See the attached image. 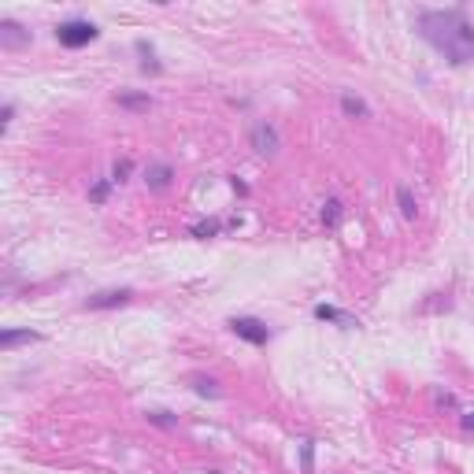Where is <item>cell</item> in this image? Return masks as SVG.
<instances>
[{
  "instance_id": "9",
  "label": "cell",
  "mask_w": 474,
  "mask_h": 474,
  "mask_svg": "<svg viewBox=\"0 0 474 474\" xmlns=\"http://www.w3.org/2000/svg\"><path fill=\"white\" fill-rule=\"evenodd\" d=\"M171 178H175V171H171V163H152L149 171H145V182H149L152 189H167Z\"/></svg>"
},
{
  "instance_id": "1",
  "label": "cell",
  "mask_w": 474,
  "mask_h": 474,
  "mask_svg": "<svg viewBox=\"0 0 474 474\" xmlns=\"http://www.w3.org/2000/svg\"><path fill=\"white\" fill-rule=\"evenodd\" d=\"M419 30L434 45L449 63L463 67L474 60V26L460 8H445V12H423L419 15Z\"/></svg>"
},
{
  "instance_id": "2",
  "label": "cell",
  "mask_w": 474,
  "mask_h": 474,
  "mask_svg": "<svg viewBox=\"0 0 474 474\" xmlns=\"http://www.w3.org/2000/svg\"><path fill=\"white\" fill-rule=\"evenodd\" d=\"M97 34L100 30L89 19H67V23L56 26V41L63 45V49H82V45L97 41Z\"/></svg>"
},
{
  "instance_id": "10",
  "label": "cell",
  "mask_w": 474,
  "mask_h": 474,
  "mask_svg": "<svg viewBox=\"0 0 474 474\" xmlns=\"http://www.w3.org/2000/svg\"><path fill=\"white\" fill-rule=\"evenodd\" d=\"M341 112H345V115H352V118H367V115H371V108L363 104V100L356 97V93H341Z\"/></svg>"
},
{
  "instance_id": "19",
  "label": "cell",
  "mask_w": 474,
  "mask_h": 474,
  "mask_svg": "<svg viewBox=\"0 0 474 474\" xmlns=\"http://www.w3.org/2000/svg\"><path fill=\"white\" fill-rule=\"evenodd\" d=\"M126 175H130V160H118L112 167V182H126Z\"/></svg>"
},
{
  "instance_id": "4",
  "label": "cell",
  "mask_w": 474,
  "mask_h": 474,
  "mask_svg": "<svg viewBox=\"0 0 474 474\" xmlns=\"http://www.w3.org/2000/svg\"><path fill=\"white\" fill-rule=\"evenodd\" d=\"M130 297H134V289H104V293H93V297H89L86 308H89V312H108V308L130 304Z\"/></svg>"
},
{
  "instance_id": "12",
  "label": "cell",
  "mask_w": 474,
  "mask_h": 474,
  "mask_svg": "<svg viewBox=\"0 0 474 474\" xmlns=\"http://www.w3.org/2000/svg\"><path fill=\"white\" fill-rule=\"evenodd\" d=\"M300 467H304V474L315 471V441H300Z\"/></svg>"
},
{
  "instance_id": "21",
  "label": "cell",
  "mask_w": 474,
  "mask_h": 474,
  "mask_svg": "<svg viewBox=\"0 0 474 474\" xmlns=\"http://www.w3.org/2000/svg\"><path fill=\"white\" fill-rule=\"evenodd\" d=\"M463 426H467V430H474V412H463Z\"/></svg>"
},
{
  "instance_id": "11",
  "label": "cell",
  "mask_w": 474,
  "mask_h": 474,
  "mask_svg": "<svg viewBox=\"0 0 474 474\" xmlns=\"http://www.w3.org/2000/svg\"><path fill=\"white\" fill-rule=\"evenodd\" d=\"M397 204H400V215H404V219H415V215H419V204H415L412 189L400 186V189H397Z\"/></svg>"
},
{
  "instance_id": "16",
  "label": "cell",
  "mask_w": 474,
  "mask_h": 474,
  "mask_svg": "<svg viewBox=\"0 0 474 474\" xmlns=\"http://www.w3.org/2000/svg\"><path fill=\"white\" fill-rule=\"evenodd\" d=\"M108 189H112V178H100L93 189H89V200H93V204H104L108 200Z\"/></svg>"
},
{
  "instance_id": "7",
  "label": "cell",
  "mask_w": 474,
  "mask_h": 474,
  "mask_svg": "<svg viewBox=\"0 0 474 474\" xmlns=\"http://www.w3.org/2000/svg\"><path fill=\"white\" fill-rule=\"evenodd\" d=\"M315 319H323V323H337V326H345V330L360 326L349 312H341V308H334V304H319V308H315Z\"/></svg>"
},
{
  "instance_id": "5",
  "label": "cell",
  "mask_w": 474,
  "mask_h": 474,
  "mask_svg": "<svg viewBox=\"0 0 474 474\" xmlns=\"http://www.w3.org/2000/svg\"><path fill=\"white\" fill-rule=\"evenodd\" d=\"M252 149L260 152V156H275L278 152V130L271 123H256L252 126Z\"/></svg>"
},
{
  "instance_id": "18",
  "label": "cell",
  "mask_w": 474,
  "mask_h": 474,
  "mask_svg": "<svg viewBox=\"0 0 474 474\" xmlns=\"http://www.w3.org/2000/svg\"><path fill=\"white\" fill-rule=\"evenodd\" d=\"M149 423H156V426H163V430H171V426H175L178 419L171 415V412H149Z\"/></svg>"
},
{
  "instance_id": "15",
  "label": "cell",
  "mask_w": 474,
  "mask_h": 474,
  "mask_svg": "<svg viewBox=\"0 0 474 474\" xmlns=\"http://www.w3.org/2000/svg\"><path fill=\"white\" fill-rule=\"evenodd\" d=\"M193 389H197V397H219V386H215V382L212 378H193Z\"/></svg>"
},
{
  "instance_id": "8",
  "label": "cell",
  "mask_w": 474,
  "mask_h": 474,
  "mask_svg": "<svg viewBox=\"0 0 474 474\" xmlns=\"http://www.w3.org/2000/svg\"><path fill=\"white\" fill-rule=\"evenodd\" d=\"M30 341H41L38 330H4L0 334V349H19V345H30Z\"/></svg>"
},
{
  "instance_id": "3",
  "label": "cell",
  "mask_w": 474,
  "mask_h": 474,
  "mask_svg": "<svg viewBox=\"0 0 474 474\" xmlns=\"http://www.w3.org/2000/svg\"><path fill=\"white\" fill-rule=\"evenodd\" d=\"M230 330H234L237 337H241V341H249V345H267V341H271L267 323H260V319H249V315L230 319Z\"/></svg>"
},
{
  "instance_id": "13",
  "label": "cell",
  "mask_w": 474,
  "mask_h": 474,
  "mask_svg": "<svg viewBox=\"0 0 474 474\" xmlns=\"http://www.w3.org/2000/svg\"><path fill=\"white\" fill-rule=\"evenodd\" d=\"M219 230H223V226L212 223V219H204V223H193V226H189V234H193V237H215Z\"/></svg>"
},
{
  "instance_id": "17",
  "label": "cell",
  "mask_w": 474,
  "mask_h": 474,
  "mask_svg": "<svg viewBox=\"0 0 474 474\" xmlns=\"http://www.w3.org/2000/svg\"><path fill=\"white\" fill-rule=\"evenodd\" d=\"M118 104L123 108H149V93H123Z\"/></svg>"
},
{
  "instance_id": "20",
  "label": "cell",
  "mask_w": 474,
  "mask_h": 474,
  "mask_svg": "<svg viewBox=\"0 0 474 474\" xmlns=\"http://www.w3.org/2000/svg\"><path fill=\"white\" fill-rule=\"evenodd\" d=\"M12 115H15V104H4V115H0V123L8 126V123H12Z\"/></svg>"
},
{
  "instance_id": "6",
  "label": "cell",
  "mask_w": 474,
  "mask_h": 474,
  "mask_svg": "<svg viewBox=\"0 0 474 474\" xmlns=\"http://www.w3.org/2000/svg\"><path fill=\"white\" fill-rule=\"evenodd\" d=\"M0 45H4V49H23V45H30V30H23L19 23L4 19L0 23Z\"/></svg>"
},
{
  "instance_id": "14",
  "label": "cell",
  "mask_w": 474,
  "mask_h": 474,
  "mask_svg": "<svg viewBox=\"0 0 474 474\" xmlns=\"http://www.w3.org/2000/svg\"><path fill=\"white\" fill-rule=\"evenodd\" d=\"M337 219H341V200H326V204H323V223L337 226Z\"/></svg>"
}]
</instances>
